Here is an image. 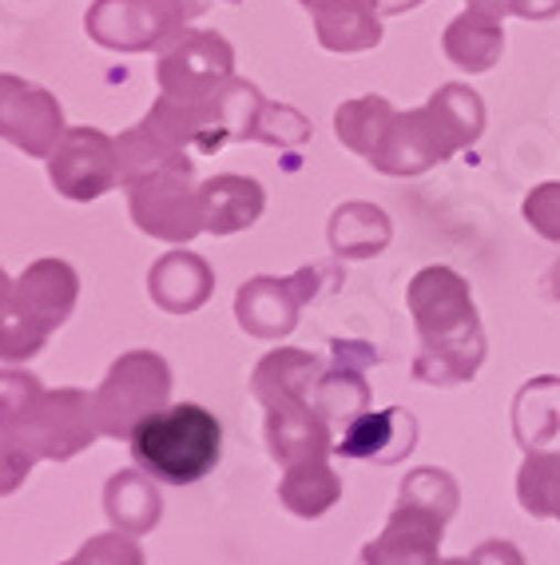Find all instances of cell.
<instances>
[{"instance_id": "obj_1", "label": "cell", "mask_w": 560, "mask_h": 565, "mask_svg": "<svg viewBox=\"0 0 560 565\" xmlns=\"http://www.w3.org/2000/svg\"><path fill=\"white\" fill-rule=\"evenodd\" d=\"M219 443L223 430L215 423V414L183 403L171 411L148 414L131 435V455L160 482L187 486L219 462Z\"/></svg>"}]
</instances>
